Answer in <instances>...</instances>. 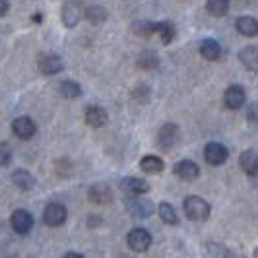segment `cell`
<instances>
[{"mask_svg":"<svg viewBox=\"0 0 258 258\" xmlns=\"http://www.w3.org/2000/svg\"><path fill=\"white\" fill-rule=\"evenodd\" d=\"M206 250H208V254H206L208 258H235L227 246L218 245V243H208Z\"/></svg>","mask_w":258,"mask_h":258,"instance_id":"cell-28","label":"cell"},{"mask_svg":"<svg viewBox=\"0 0 258 258\" xmlns=\"http://www.w3.org/2000/svg\"><path fill=\"white\" fill-rule=\"evenodd\" d=\"M246 120H248L250 124L258 126V101H254L252 105H248V109H246Z\"/></svg>","mask_w":258,"mask_h":258,"instance_id":"cell-31","label":"cell"},{"mask_svg":"<svg viewBox=\"0 0 258 258\" xmlns=\"http://www.w3.org/2000/svg\"><path fill=\"white\" fill-rule=\"evenodd\" d=\"M126 243L134 252H146L152 246V235L142 227H136L126 235Z\"/></svg>","mask_w":258,"mask_h":258,"instance_id":"cell-3","label":"cell"},{"mask_svg":"<svg viewBox=\"0 0 258 258\" xmlns=\"http://www.w3.org/2000/svg\"><path fill=\"white\" fill-rule=\"evenodd\" d=\"M37 66H39V72L45 74V76H54V74H58V72L64 70L62 58L56 56V54H41L37 60Z\"/></svg>","mask_w":258,"mask_h":258,"instance_id":"cell-7","label":"cell"},{"mask_svg":"<svg viewBox=\"0 0 258 258\" xmlns=\"http://www.w3.org/2000/svg\"><path fill=\"white\" fill-rule=\"evenodd\" d=\"M229 157V150L220 142H210L206 144L204 148V159H206L210 165L218 167V165H223Z\"/></svg>","mask_w":258,"mask_h":258,"instance_id":"cell-5","label":"cell"},{"mask_svg":"<svg viewBox=\"0 0 258 258\" xmlns=\"http://www.w3.org/2000/svg\"><path fill=\"white\" fill-rule=\"evenodd\" d=\"M8 8H10L8 6V0H0V18L8 14Z\"/></svg>","mask_w":258,"mask_h":258,"instance_id":"cell-32","label":"cell"},{"mask_svg":"<svg viewBox=\"0 0 258 258\" xmlns=\"http://www.w3.org/2000/svg\"><path fill=\"white\" fill-rule=\"evenodd\" d=\"M64 258H84V256H82L80 252H66Z\"/></svg>","mask_w":258,"mask_h":258,"instance_id":"cell-33","label":"cell"},{"mask_svg":"<svg viewBox=\"0 0 258 258\" xmlns=\"http://www.w3.org/2000/svg\"><path fill=\"white\" fill-rule=\"evenodd\" d=\"M107 120H109V115H107V111H105L103 107H97V105L88 107V111H86V122L90 124L91 128H101V126L107 124Z\"/></svg>","mask_w":258,"mask_h":258,"instance_id":"cell-15","label":"cell"},{"mask_svg":"<svg viewBox=\"0 0 258 258\" xmlns=\"http://www.w3.org/2000/svg\"><path fill=\"white\" fill-rule=\"evenodd\" d=\"M10 223H12V229L16 233L26 235L33 227V218H31V214L26 212V210H16L12 216H10Z\"/></svg>","mask_w":258,"mask_h":258,"instance_id":"cell-12","label":"cell"},{"mask_svg":"<svg viewBox=\"0 0 258 258\" xmlns=\"http://www.w3.org/2000/svg\"><path fill=\"white\" fill-rule=\"evenodd\" d=\"M159 66V56L154 51H142L138 56V68L142 70H155Z\"/></svg>","mask_w":258,"mask_h":258,"instance_id":"cell-25","label":"cell"},{"mask_svg":"<svg viewBox=\"0 0 258 258\" xmlns=\"http://www.w3.org/2000/svg\"><path fill=\"white\" fill-rule=\"evenodd\" d=\"M120 190L126 194V196H142L150 190V182H146L144 179L138 177H126L120 181Z\"/></svg>","mask_w":258,"mask_h":258,"instance_id":"cell-11","label":"cell"},{"mask_svg":"<svg viewBox=\"0 0 258 258\" xmlns=\"http://www.w3.org/2000/svg\"><path fill=\"white\" fill-rule=\"evenodd\" d=\"M154 31H155V24H152V22L142 20V22H134V24H132V33H134L136 37L148 39L154 35Z\"/></svg>","mask_w":258,"mask_h":258,"instance_id":"cell-26","label":"cell"},{"mask_svg":"<svg viewBox=\"0 0 258 258\" xmlns=\"http://www.w3.org/2000/svg\"><path fill=\"white\" fill-rule=\"evenodd\" d=\"M60 95L66 97V99H76L82 95V88H80V84L76 82H72V80H64L62 84H60Z\"/></svg>","mask_w":258,"mask_h":258,"instance_id":"cell-27","label":"cell"},{"mask_svg":"<svg viewBox=\"0 0 258 258\" xmlns=\"http://www.w3.org/2000/svg\"><path fill=\"white\" fill-rule=\"evenodd\" d=\"M254 258H258V246L254 248Z\"/></svg>","mask_w":258,"mask_h":258,"instance_id":"cell-34","label":"cell"},{"mask_svg":"<svg viewBox=\"0 0 258 258\" xmlns=\"http://www.w3.org/2000/svg\"><path fill=\"white\" fill-rule=\"evenodd\" d=\"M154 33L161 39V43H163V45L173 43L175 37H177V29H175V26H173L171 22H159V24H155Z\"/></svg>","mask_w":258,"mask_h":258,"instance_id":"cell-21","label":"cell"},{"mask_svg":"<svg viewBox=\"0 0 258 258\" xmlns=\"http://www.w3.org/2000/svg\"><path fill=\"white\" fill-rule=\"evenodd\" d=\"M229 6H231V0H206V10L214 18H223L229 12Z\"/></svg>","mask_w":258,"mask_h":258,"instance_id":"cell-23","label":"cell"},{"mask_svg":"<svg viewBox=\"0 0 258 258\" xmlns=\"http://www.w3.org/2000/svg\"><path fill=\"white\" fill-rule=\"evenodd\" d=\"M68 218V212H66V208L62 204H56V202H52L49 206L45 208V212H43V221L49 225V227H58V225H62Z\"/></svg>","mask_w":258,"mask_h":258,"instance_id":"cell-8","label":"cell"},{"mask_svg":"<svg viewBox=\"0 0 258 258\" xmlns=\"http://www.w3.org/2000/svg\"><path fill=\"white\" fill-rule=\"evenodd\" d=\"M82 16H84V8H82V2L80 0H68L64 6H62V12H60L62 24L66 27L78 26V22L82 20Z\"/></svg>","mask_w":258,"mask_h":258,"instance_id":"cell-6","label":"cell"},{"mask_svg":"<svg viewBox=\"0 0 258 258\" xmlns=\"http://www.w3.org/2000/svg\"><path fill=\"white\" fill-rule=\"evenodd\" d=\"M126 210H128L130 214L134 216V218H140V220H144V218H150L152 214H154V204L150 202V200H146V198H140V196H130V198H126Z\"/></svg>","mask_w":258,"mask_h":258,"instance_id":"cell-4","label":"cell"},{"mask_svg":"<svg viewBox=\"0 0 258 258\" xmlns=\"http://www.w3.org/2000/svg\"><path fill=\"white\" fill-rule=\"evenodd\" d=\"M140 169H142L144 173L155 175V173H161L165 169V163L157 155H144L142 159H140Z\"/></svg>","mask_w":258,"mask_h":258,"instance_id":"cell-20","label":"cell"},{"mask_svg":"<svg viewBox=\"0 0 258 258\" xmlns=\"http://www.w3.org/2000/svg\"><path fill=\"white\" fill-rule=\"evenodd\" d=\"M235 27L241 35L245 37H256L258 35V20L252 18V16H241L237 22H235Z\"/></svg>","mask_w":258,"mask_h":258,"instance_id":"cell-17","label":"cell"},{"mask_svg":"<svg viewBox=\"0 0 258 258\" xmlns=\"http://www.w3.org/2000/svg\"><path fill=\"white\" fill-rule=\"evenodd\" d=\"M177 142H179V126L173 122L163 124L157 132V148H161L163 152H171Z\"/></svg>","mask_w":258,"mask_h":258,"instance_id":"cell-2","label":"cell"},{"mask_svg":"<svg viewBox=\"0 0 258 258\" xmlns=\"http://www.w3.org/2000/svg\"><path fill=\"white\" fill-rule=\"evenodd\" d=\"M200 56L206 60H220L221 58V45L216 39H204L200 43Z\"/></svg>","mask_w":258,"mask_h":258,"instance_id":"cell-18","label":"cell"},{"mask_svg":"<svg viewBox=\"0 0 258 258\" xmlns=\"http://www.w3.org/2000/svg\"><path fill=\"white\" fill-rule=\"evenodd\" d=\"M12 181H14V184H16L18 188H22V190H31V188L35 186V177H33L29 171H26V169L14 171Z\"/></svg>","mask_w":258,"mask_h":258,"instance_id":"cell-22","label":"cell"},{"mask_svg":"<svg viewBox=\"0 0 258 258\" xmlns=\"http://www.w3.org/2000/svg\"><path fill=\"white\" fill-rule=\"evenodd\" d=\"M182 208H184V216L190 221H206L212 214L210 204L200 196H186L182 202Z\"/></svg>","mask_w":258,"mask_h":258,"instance_id":"cell-1","label":"cell"},{"mask_svg":"<svg viewBox=\"0 0 258 258\" xmlns=\"http://www.w3.org/2000/svg\"><path fill=\"white\" fill-rule=\"evenodd\" d=\"M239 163L248 177H258V152H254V150L243 152L239 157Z\"/></svg>","mask_w":258,"mask_h":258,"instance_id":"cell-16","label":"cell"},{"mask_svg":"<svg viewBox=\"0 0 258 258\" xmlns=\"http://www.w3.org/2000/svg\"><path fill=\"white\" fill-rule=\"evenodd\" d=\"M239 60L243 62L246 70L258 74V47H245L239 52Z\"/></svg>","mask_w":258,"mask_h":258,"instance_id":"cell-19","label":"cell"},{"mask_svg":"<svg viewBox=\"0 0 258 258\" xmlns=\"http://www.w3.org/2000/svg\"><path fill=\"white\" fill-rule=\"evenodd\" d=\"M157 212H159V218H161L163 223H167V225H177V223H179L177 210L171 206L169 202H161V204L157 206Z\"/></svg>","mask_w":258,"mask_h":258,"instance_id":"cell-24","label":"cell"},{"mask_svg":"<svg viewBox=\"0 0 258 258\" xmlns=\"http://www.w3.org/2000/svg\"><path fill=\"white\" fill-rule=\"evenodd\" d=\"M88 198H90V202L97 204V206H107V204L113 202L111 186H107L105 182H97L88 190Z\"/></svg>","mask_w":258,"mask_h":258,"instance_id":"cell-10","label":"cell"},{"mask_svg":"<svg viewBox=\"0 0 258 258\" xmlns=\"http://www.w3.org/2000/svg\"><path fill=\"white\" fill-rule=\"evenodd\" d=\"M12 130L20 140H29V138L35 136L37 126H35V122L29 116H20V118H16L12 122Z\"/></svg>","mask_w":258,"mask_h":258,"instance_id":"cell-13","label":"cell"},{"mask_svg":"<svg viewBox=\"0 0 258 258\" xmlns=\"http://www.w3.org/2000/svg\"><path fill=\"white\" fill-rule=\"evenodd\" d=\"M173 173L181 179V181H194V179H198L200 177V167L190 161V159H182L179 161L175 167H173Z\"/></svg>","mask_w":258,"mask_h":258,"instance_id":"cell-14","label":"cell"},{"mask_svg":"<svg viewBox=\"0 0 258 258\" xmlns=\"http://www.w3.org/2000/svg\"><path fill=\"white\" fill-rule=\"evenodd\" d=\"M246 101V91L243 86H229L225 93H223V103L227 109H231V111H237V109H241Z\"/></svg>","mask_w":258,"mask_h":258,"instance_id":"cell-9","label":"cell"},{"mask_svg":"<svg viewBox=\"0 0 258 258\" xmlns=\"http://www.w3.org/2000/svg\"><path fill=\"white\" fill-rule=\"evenodd\" d=\"M10 159H12V150L8 144L2 142L0 144V167H6L10 163Z\"/></svg>","mask_w":258,"mask_h":258,"instance_id":"cell-30","label":"cell"},{"mask_svg":"<svg viewBox=\"0 0 258 258\" xmlns=\"http://www.w3.org/2000/svg\"><path fill=\"white\" fill-rule=\"evenodd\" d=\"M84 16L88 18V22H91V24H103L105 20H107V12H105V8H101V6H90V8H86Z\"/></svg>","mask_w":258,"mask_h":258,"instance_id":"cell-29","label":"cell"}]
</instances>
